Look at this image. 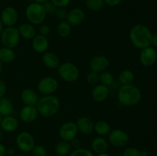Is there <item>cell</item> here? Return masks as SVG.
<instances>
[{"mask_svg": "<svg viewBox=\"0 0 157 156\" xmlns=\"http://www.w3.org/2000/svg\"><path fill=\"white\" fill-rule=\"evenodd\" d=\"M2 129L6 132H12L15 131L18 127V121L15 117L12 116H4L2 119L1 125Z\"/></svg>", "mask_w": 157, "mask_h": 156, "instance_id": "22", "label": "cell"}, {"mask_svg": "<svg viewBox=\"0 0 157 156\" xmlns=\"http://www.w3.org/2000/svg\"><path fill=\"white\" fill-rule=\"evenodd\" d=\"M105 5L110 6V7H116V6H119L123 0H104Z\"/></svg>", "mask_w": 157, "mask_h": 156, "instance_id": "40", "label": "cell"}, {"mask_svg": "<svg viewBox=\"0 0 157 156\" xmlns=\"http://www.w3.org/2000/svg\"><path fill=\"white\" fill-rule=\"evenodd\" d=\"M44 8V10H45L47 15H55V12L57 10V7L51 1L46 2L45 3L43 4Z\"/></svg>", "mask_w": 157, "mask_h": 156, "instance_id": "36", "label": "cell"}, {"mask_svg": "<svg viewBox=\"0 0 157 156\" xmlns=\"http://www.w3.org/2000/svg\"><path fill=\"white\" fill-rule=\"evenodd\" d=\"M38 113L45 118L52 117L55 116L61 108L60 99L54 95L43 96L38 99L36 104Z\"/></svg>", "mask_w": 157, "mask_h": 156, "instance_id": "3", "label": "cell"}, {"mask_svg": "<svg viewBox=\"0 0 157 156\" xmlns=\"http://www.w3.org/2000/svg\"><path fill=\"white\" fill-rule=\"evenodd\" d=\"M51 28L48 24H40L39 28V34L41 35L47 37L50 34Z\"/></svg>", "mask_w": 157, "mask_h": 156, "instance_id": "39", "label": "cell"}, {"mask_svg": "<svg viewBox=\"0 0 157 156\" xmlns=\"http://www.w3.org/2000/svg\"><path fill=\"white\" fill-rule=\"evenodd\" d=\"M3 24H2V21H1V20H0V35H1V33H2V32L3 31Z\"/></svg>", "mask_w": 157, "mask_h": 156, "instance_id": "48", "label": "cell"}, {"mask_svg": "<svg viewBox=\"0 0 157 156\" xmlns=\"http://www.w3.org/2000/svg\"><path fill=\"white\" fill-rule=\"evenodd\" d=\"M13 156H22V155H21V154H15V155Z\"/></svg>", "mask_w": 157, "mask_h": 156, "instance_id": "53", "label": "cell"}, {"mask_svg": "<svg viewBox=\"0 0 157 156\" xmlns=\"http://www.w3.org/2000/svg\"><path fill=\"white\" fill-rule=\"evenodd\" d=\"M70 156H94L93 152L87 148H77L71 152Z\"/></svg>", "mask_w": 157, "mask_h": 156, "instance_id": "33", "label": "cell"}, {"mask_svg": "<svg viewBox=\"0 0 157 156\" xmlns=\"http://www.w3.org/2000/svg\"><path fill=\"white\" fill-rule=\"evenodd\" d=\"M86 80H87V84L92 86H95L99 82V74L96 72L90 71L87 74Z\"/></svg>", "mask_w": 157, "mask_h": 156, "instance_id": "32", "label": "cell"}, {"mask_svg": "<svg viewBox=\"0 0 157 156\" xmlns=\"http://www.w3.org/2000/svg\"><path fill=\"white\" fill-rule=\"evenodd\" d=\"M18 32L21 38L27 40H32L36 35L35 25L31 23H23L18 27Z\"/></svg>", "mask_w": 157, "mask_h": 156, "instance_id": "21", "label": "cell"}, {"mask_svg": "<svg viewBox=\"0 0 157 156\" xmlns=\"http://www.w3.org/2000/svg\"><path fill=\"white\" fill-rule=\"evenodd\" d=\"M105 3L104 0H85V6L89 10L96 12L103 9Z\"/></svg>", "mask_w": 157, "mask_h": 156, "instance_id": "31", "label": "cell"}, {"mask_svg": "<svg viewBox=\"0 0 157 156\" xmlns=\"http://www.w3.org/2000/svg\"><path fill=\"white\" fill-rule=\"evenodd\" d=\"M14 111V105L12 100L9 98H0V115L2 116H7L12 115Z\"/></svg>", "mask_w": 157, "mask_h": 156, "instance_id": "24", "label": "cell"}, {"mask_svg": "<svg viewBox=\"0 0 157 156\" xmlns=\"http://www.w3.org/2000/svg\"><path fill=\"white\" fill-rule=\"evenodd\" d=\"M91 148L98 154L106 153L108 150V142L102 136L95 137L91 142Z\"/></svg>", "mask_w": 157, "mask_h": 156, "instance_id": "23", "label": "cell"}, {"mask_svg": "<svg viewBox=\"0 0 157 156\" xmlns=\"http://www.w3.org/2000/svg\"><path fill=\"white\" fill-rule=\"evenodd\" d=\"M152 35L149 28L138 24L131 28L129 33L130 42L136 48L144 49L151 45Z\"/></svg>", "mask_w": 157, "mask_h": 156, "instance_id": "2", "label": "cell"}, {"mask_svg": "<svg viewBox=\"0 0 157 156\" xmlns=\"http://www.w3.org/2000/svg\"><path fill=\"white\" fill-rule=\"evenodd\" d=\"M32 47L37 53L44 54V52L48 51L49 47V41L48 37L40 34L36 35L32 39Z\"/></svg>", "mask_w": 157, "mask_h": 156, "instance_id": "16", "label": "cell"}, {"mask_svg": "<svg viewBox=\"0 0 157 156\" xmlns=\"http://www.w3.org/2000/svg\"><path fill=\"white\" fill-rule=\"evenodd\" d=\"M134 73L133 71L128 69H125L120 72L118 75V80L121 83V85H127V84H132L134 81Z\"/></svg>", "mask_w": 157, "mask_h": 156, "instance_id": "27", "label": "cell"}, {"mask_svg": "<svg viewBox=\"0 0 157 156\" xmlns=\"http://www.w3.org/2000/svg\"><path fill=\"white\" fill-rule=\"evenodd\" d=\"M67 13H68V12H67L65 8H57L55 15L58 19L61 20V21H64L67 18Z\"/></svg>", "mask_w": 157, "mask_h": 156, "instance_id": "37", "label": "cell"}, {"mask_svg": "<svg viewBox=\"0 0 157 156\" xmlns=\"http://www.w3.org/2000/svg\"><path fill=\"white\" fill-rule=\"evenodd\" d=\"M151 45L153 46V47H156V48H157V33L152 35Z\"/></svg>", "mask_w": 157, "mask_h": 156, "instance_id": "43", "label": "cell"}, {"mask_svg": "<svg viewBox=\"0 0 157 156\" xmlns=\"http://www.w3.org/2000/svg\"><path fill=\"white\" fill-rule=\"evenodd\" d=\"M44 6L37 2H32L28 5L25 9V17L29 23L33 25H40L47 17Z\"/></svg>", "mask_w": 157, "mask_h": 156, "instance_id": "4", "label": "cell"}, {"mask_svg": "<svg viewBox=\"0 0 157 156\" xmlns=\"http://www.w3.org/2000/svg\"><path fill=\"white\" fill-rule=\"evenodd\" d=\"M157 59L156 50L154 47L149 46L144 49H141L140 54V61L144 67H150L153 65Z\"/></svg>", "mask_w": 157, "mask_h": 156, "instance_id": "13", "label": "cell"}, {"mask_svg": "<svg viewBox=\"0 0 157 156\" xmlns=\"http://www.w3.org/2000/svg\"><path fill=\"white\" fill-rule=\"evenodd\" d=\"M58 75L61 80L67 83L75 82L80 76V70L75 64L64 62L58 67Z\"/></svg>", "mask_w": 157, "mask_h": 156, "instance_id": "5", "label": "cell"}, {"mask_svg": "<svg viewBox=\"0 0 157 156\" xmlns=\"http://www.w3.org/2000/svg\"><path fill=\"white\" fill-rule=\"evenodd\" d=\"M6 90H7V87H6V83L2 80L0 79V98L4 97L6 93Z\"/></svg>", "mask_w": 157, "mask_h": 156, "instance_id": "41", "label": "cell"}, {"mask_svg": "<svg viewBox=\"0 0 157 156\" xmlns=\"http://www.w3.org/2000/svg\"><path fill=\"white\" fill-rule=\"evenodd\" d=\"M6 154L9 156H13L15 154V149L14 148H9L6 149Z\"/></svg>", "mask_w": 157, "mask_h": 156, "instance_id": "44", "label": "cell"}, {"mask_svg": "<svg viewBox=\"0 0 157 156\" xmlns=\"http://www.w3.org/2000/svg\"><path fill=\"white\" fill-rule=\"evenodd\" d=\"M78 132L84 135H90L94 132V122L90 118L87 116H81L76 122Z\"/></svg>", "mask_w": 157, "mask_h": 156, "instance_id": "18", "label": "cell"}, {"mask_svg": "<svg viewBox=\"0 0 157 156\" xmlns=\"http://www.w3.org/2000/svg\"><path fill=\"white\" fill-rule=\"evenodd\" d=\"M122 156H140V150L134 147H128L124 150Z\"/></svg>", "mask_w": 157, "mask_h": 156, "instance_id": "35", "label": "cell"}, {"mask_svg": "<svg viewBox=\"0 0 157 156\" xmlns=\"http://www.w3.org/2000/svg\"><path fill=\"white\" fill-rule=\"evenodd\" d=\"M91 97L95 102H103L108 98L110 94V90L109 88L103 84H97L94 86L93 89L91 90Z\"/></svg>", "mask_w": 157, "mask_h": 156, "instance_id": "17", "label": "cell"}, {"mask_svg": "<svg viewBox=\"0 0 157 156\" xmlns=\"http://www.w3.org/2000/svg\"><path fill=\"white\" fill-rule=\"evenodd\" d=\"M72 31V26L66 20L61 21L57 26L58 35L61 38H67L71 35Z\"/></svg>", "mask_w": 157, "mask_h": 156, "instance_id": "29", "label": "cell"}, {"mask_svg": "<svg viewBox=\"0 0 157 156\" xmlns=\"http://www.w3.org/2000/svg\"><path fill=\"white\" fill-rule=\"evenodd\" d=\"M58 88V82L55 77L51 76H44L38 81L37 90L43 96L53 95Z\"/></svg>", "mask_w": 157, "mask_h": 156, "instance_id": "7", "label": "cell"}, {"mask_svg": "<svg viewBox=\"0 0 157 156\" xmlns=\"http://www.w3.org/2000/svg\"><path fill=\"white\" fill-rule=\"evenodd\" d=\"M48 1V0H34V2H35L39 3V4H42V5Z\"/></svg>", "mask_w": 157, "mask_h": 156, "instance_id": "47", "label": "cell"}, {"mask_svg": "<svg viewBox=\"0 0 157 156\" xmlns=\"http://www.w3.org/2000/svg\"><path fill=\"white\" fill-rule=\"evenodd\" d=\"M2 131L0 130V139H2Z\"/></svg>", "mask_w": 157, "mask_h": 156, "instance_id": "51", "label": "cell"}, {"mask_svg": "<svg viewBox=\"0 0 157 156\" xmlns=\"http://www.w3.org/2000/svg\"><path fill=\"white\" fill-rule=\"evenodd\" d=\"M148 152L147 150H140V156H147Z\"/></svg>", "mask_w": 157, "mask_h": 156, "instance_id": "46", "label": "cell"}, {"mask_svg": "<svg viewBox=\"0 0 157 156\" xmlns=\"http://www.w3.org/2000/svg\"><path fill=\"white\" fill-rule=\"evenodd\" d=\"M20 98L21 102L27 106H36L39 99L38 93L30 88L24 89L20 93Z\"/></svg>", "mask_w": 157, "mask_h": 156, "instance_id": "20", "label": "cell"}, {"mask_svg": "<svg viewBox=\"0 0 157 156\" xmlns=\"http://www.w3.org/2000/svg\"><path fill=\"white\" fill-rule=\"evenodd\" d=\"M43 64L49 69H57L61 64V61L58 55L52 51H46L41 58Z\"/></svg>", "mask_w": 157, "mask_h": 156, "instance_id": "19", "label": "cell"}, {"mask_svg": "<svg viewBox=\"0 0 157 156\" xmlns=\"http://www.w3.org/2000/svg\"><path fill=\"white\" fill-rule=\"evenodd\" d=\"M109 143L117 148H121L128 145L130 142L129 135L125 131L120 128L111 130L108 134Z\"/></svg>", "mask_w": 157, "mask_h": 156, "instance_id": "8", "label": "cell"}, {"mask_svg": "<svg viewBox=\"0 0 157 156\" xmlns=\"http://www.w3.org/2000/svg\"><path fill=\"white\" fill-rule=\"evenodd\" d=\"M16 145L20 151L23 152H29L32 151V148L35 145V139L33 136L29 132H21L17 136Z\"/></svg>", "mask_w": 157, "mask_h": 156, "instance_id": "9", "label": "cell"}, {"mask_svg": "<svg viewBox=\"0 0 157 156\" xmlns=\"http://www.w3.org/2000/svg\"><path fill=\"white\" fill-rule=\"evenodd\" d=\"M18 19V14L16 9L12 6L5 8L1 13V20L3 25L6 27H12L17 23Z\"/></svg>", "mask_w": 157, "mask_h": 156, "instance_id": "12", "label": "cell"}, {"mask_svg": "<svg viewBox=\"0 0 157 156\" xmlns=\"http://www.w3.org/2000/svg\"><path fill=\"white\" fill-rule=\"evenodd\" d=\"M85 19V12L81 8H74L67 13L66 21L71 26H78Z\"/></svg>", "mask_w": 157, "mask_h": 156, "instance_id": "15", "label": "cell"}, {"mask_svg": "<svg viewBox=\"0 0 157 156\" xmlns=\"http://www.w3.org/2000/svg\"><path fill=\"white\" fill-rule=\"evenodd\" d=\"M6 154V148L4 145L0 143V156H5Z\"/></svg>", "mask_w": 157, "mask_h": 156, "instance_id": "45", "label": "cell"}, {"mask_svg": "<svg viewBox=\"0 0 157 156\" xmlns=\"http://www.w3.org/2000/svg\"><path fill=\"white\" fill-rule=\"evenodd\" d=\"M57 8H66L70 5L71 0H50Z\"/></svg>", "mask_w": 157, "mask_h": 156, "instance_id": "38", "label": "cell"}, {"mask_svg": "<svg viewBox=\"0 0 157 156\" xmlns=\"http://www.w3.org/2000/svg\"><path fill=\"white\" fill-rule=\"evenodd\" d=\"M2 63L0 61V73H2Z\"/></svg>", "mask_w": 157, "mask_h": 156, "instance_id": "50", "label": "cell"}, {"mask_svg": "<svg viewBox=\"0 0 157 156\" xmlns=\"http://www.w3.org/2000/svg\"><path fill=\"white\" fill-rule=\"evenodd\" d=\"M99 82L101 84L109 87L114 83V76L111 72L105 70L99 74Z\"/></svg>", "mask_w": 157, "mask_h": 156, "instance_id": "30", "label": "cell"}, {"mask_svg": "<svg viewBox=\"0 0 157 156\" xmlns=\"http://www.w3.org/2000/svg\"><path fill=\"white\" fill-rule=\"evenodd\" d=\"M0 36H1V41L3 46L12 49L18 46L20 38H21L18 28L15 26L6 27V28L3 29Z\"/></svg>", "mask_w": 157, "mask_h": 156, "instance_id": "6", "label": "cell"}, {"mask_svg": "<svg viewBox=\"0 0 157 156\" xmlns=\"http://www.w3.org/2000/svg\"><path fill=\"white\" fill-rule=\"evenodd\" d=\"M16 55L13 49L3 47L0 48V61L2 63L9 64L15 61Z\"/></svg>", "mask_w": 157, "mask_h": 156, "instance_id": "26", "label": "cell"}, {"mask_svg": "<svg viewBox=\"0 0 157 156\" xmlns=\"http://www.w3.org/2000/svg\"><path fill=\"white\" fill-rule=\"evenodd\" d=\"M33 156H46L47 155V150L44 146L41 145H37L34 146L32 150Z\"/></svg>", "mask_w": 157, "mask_h": 156, "instance_id": "34", "label": "cell"}, {"mask_svg": "<svg viewBox=\"0 0 157 156\" xmlns=\"http://www.w3.org/2000/svg\"><path fill=\"white\" fill-rule=\"evenodd\" d=\"M97 156H110V155L106 152V153H102V154H98Z\"/></svg>", "mask_w": 157, "mask_h": 156, "instance_id": "49", "label": "cell"}, {"mask_svg": "<svg viewBox=\"0 0 157 156\" xmlns=\"http://www.w3.org/2000/svg\"><path fill=\"white\" fill-rule=\"evenodd\" d=\"M38 113L36 106L25 105L20 110V119L23 122L32 123L38 118Z\"/></svg>", "mask_w": 157, "mask_h": 156, "instance_id": "14", "label": "cell"}, {"mask_svg": "<svg viewBox=\"0 0 157 156\" xmlns=\"http://www.w3.org/2000/svg\"><path fill=\"white\" fill-rule=\"evenodd\" d=\"M142 93L140 90L133 84L121 85L117 91V99L124 106H133L140 102Z\"/></svg>", "mask_w": 157, "mask_h": 156, "instance_id": "1", "label": "cell"}, {"mask_svg": "<svg viewBox=\"0 0 157 156\" xmlns=\"http://www.w3.org/2000/svg\"><path fill=\"white\" fill-rule=\"evenodd\" d=\"M2 116L0 115V125H1V122H2Z\"/></svg>", "mask_w": 157, "mask_h": 156, "instance_id": "52", "label": "cell"}, {"mask_svg": "<svg viewBox=\"0 0 157 156\" xmlns=\"http://www.w3.org/2000/svg\"><path fill=\"white\" fill-rule=\"evenodd\" d=\"M78 134V129L76 122L72 121H67L64 122L59 128L58 135L63 141L69 142L77 138Z\"/></svg>", "mask_w": 157, "mask_h": 156, "instance_id": "10", "label": "cell"}, {"mask_svg": "<svg viewBox=\"0 0 157 156\" xmlns=\"http://www.w3.org/2000/svg\"><path fill=\"white\" fill-rule=\"evenodd\" d=\"M70 143H71V148H74L75 149L81 148V142H80L77 138H75V139H74L73 140L71 141Z\"/></svg>", "mask_w": 157, "mask_h": 156, "instance_id": "42", "label": "cell"}, {"mask_svg": "<svg viewBox=\"0 0 157 156\" xmlns=\"http://www.w3.org/2000/svg\"><path fill=\"white\" fill-rule=\"evenodd\" d=\"M71 148L70 142L62 140L55 145V151L58 156H65L71 153Z\"/></svg>", "mask_w": 157, "mask_h": 156, "instance_id": "28", "label": "cell"}, {"mask_svg": "<svg viewBox=\"0 0 157 156\" xmlns=\"http://www.w3.org/2000/svg\"><path fill=\"white\" fill-rule=\"evenodd\" d=\"M110 131H111V126L106 121L100 120L94 123V132H95L99 136H107Z\"/></svg>", "mask_w": 157, "mask_h": 156, "instance_id": "25", "label": "cell"}, {"mask_svg": "<svg viewBox=\"0 0 157 156\" xmlns=\"http://www.w3.org/2000/svg\"><path fill=\"white\" fill-rule=\"evenodd\" d=\"M110 66V60L107 56L98 54L91 58L89 64V67L91 71L101 73L107 70Z\"/></svg>", "mask_w": 157, "mask_h": 156, "instance_id": "11", "label": "cell"}]
</instances>
